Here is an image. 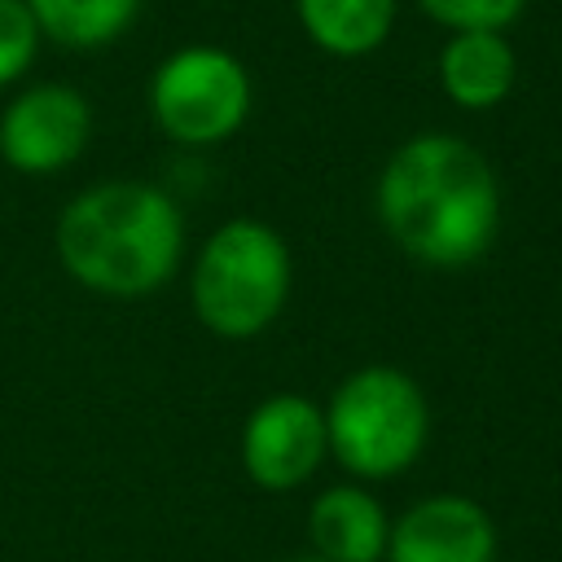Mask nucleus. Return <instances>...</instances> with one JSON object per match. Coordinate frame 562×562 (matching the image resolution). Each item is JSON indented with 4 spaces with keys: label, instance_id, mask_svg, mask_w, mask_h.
<instances>
[{
    "label": "nucleus",
    "instance_id": "1",
    "mask_svg": "<svg viewBox=\"0 0 562 562\" xmlns=\"http://www.w3.org/2000/svg\"><path fill=\"white\" fill-rule=\"evenodd\" d=\"M386 237L426 268H465L501 228V184L483 149L452 132H417L391 149L373 189Z\"/></svg>",
    "mask_w": 562,
    "mask_h": 562
},
{
    "label": "nucleus",
    "instance_id": "2",
    "mask_svg": "<svg viewBox=\"0 0 562 562\" xmlns=\"http://www.w3.org/2000/svg\"><path fill=\"white\" fill-rule=\"evenodd\" d=\"M53 250L83 290L145 299L162 290L184 259V215L158 184L105 180L61 206Z\"/></svg>",
    "mask_w": 562,
    "mask_h": 562
},
{
    "label": "nucleus",
    "instance_id": "3",
    "mask_svg": "<svg viewBox=\"0 0 562 562\" xmlns=\"http://www.w3.org/2000/svg\"><path fill=\"white\" fill-rule=\"evenodd\" d=\"M325 408L329 457L356 483H386L417 465L430 439V404L413 373L395 364L351 369Z\"/></svg>",
    "mask_w": 562,
    "mask_h": 562
},
{
    "label": "nucleus",
    "instance_id": "4",
    "mask_svg": "<svg viewBox=\"0 0 562 562\" xmlns=\"http://www.w3.org/2000/svg\"><path fill=\"white\" fill-rule=\"evenodd\" d=\"M294 281V259L285 237L250 215L224 220L198 250L193 259V281H189V303L193 316L228 342L263 334Z\"/></svg>",
    "mask_w": 562,
    "mask_h": 562
},
{
    "label": "nucleus",
    "instance_id": "5",
    "mask_svg": "<svg viewBox=\"0 0 562 562\" xmlns=\"http://www.w3.org/2000/svg\"><path fill=\"white\" fill-rule=\"evenodd\" d=\"M250 70L220 44H184L149 75V114L180 145H220L250 114Z\"/></svg>",
    "mask_w": 562,
    "mask_h": 562
},
{
    "label": "nucleus",
    "instance_id": "6",
    "mask_svg": "<svg viewBox=\"0 0 562 562\" xmlns=\"http://www.w3.org/2000/svg\"><path fill=\"white\" fill-rule=\"evenodd\" d=\"M237 452H241V470L255 487L294 492L329 457L325 408L299 391H277L246 413Z\"/></svg>",
    "mask_w": 562,
    "mask_h": 562
},
{
    "label": "nucleus",
    "instance_id": "7",
    "mask_svg": "<svg viewBox=\"0 0 562 562\" xmlns=\"http://www.w3.org/2000/svg\"><path fill=\"white\" fill-rule=\"evenodd\" d=\"M92 140V105L70 83H31L0 110V158L22 176L70 167Z\"/></svg>",
    "mask_w": 562,
    "mask_h": 562
},
{
    "label": "nucleus",
    "instance_id": "8",
    "mask_svg": "<svg viewBox=\"0 0 562 562\" xmlns=\"http://www.w3.org/2000/svg\"><path fill=\"white\" fill-rule=\"evenodd\" d=\"M496 522L474 496L435 492L391 518L382 562H496Z\"/></svg>",
    "mask_w": 562,
    "mask_h": 562
},
{
    "label": "nucleus",
    "instance_id": "9",
    "mask_svg": "<svg viewBox=\"0 0 562 562\" xmlns=\"http://www.w3.org/2000/svg\"><path fill=\"white\" fill-rule=\"evenodd\" d=\"M307 540L325 562H382L391 540V514L369 483H334L307 505Z\"/></svg>",
    "mask_w": 562,
    "mask_h": 562
},
{
    "label": "nucleus",
    "instance_id": "10",
    "mask_svg": "<svg viewBox=\"0 0 562 562\" xmlns=\"http://www.w3.org/2000/svg\"><path fill=\"white\" fill-rule=\"evenodd\" d=\"M518 79L514 44L501 31H452L439 48V88L461 110H492Z\"/></svg>",
    "mask_w": 562,
    "mask_h": 562
},
{
    "label": "nucleus",
    "instance_id": "11",
    "mask_svg": "<svg viewBox=\"0 0 562 562\" xmlns=\"http://www.w3.org/2000/svg\"><path fill=\"white\" fill-rule=\"evenodd\" d=\"M307 40L334 57H364L386 44L400 0H294Z\"/></svg>",
    "mask_w": 562,
    "mask_h": 562
},
{
    "label": "nucleus",
    "instance_id": "12",
    "mask_svg": "<svg viewBox=\"0 0 562 562\" xmlns=\"http://www.w3.org/2000/svg\"><path fill=\"white\" fill-rule=\"evenodd\" d=\"M40 35L66 48H105L140 13V0H26Z\"/></svg>",
    "mask_w": 562,
    "mask_h": 562
},
{
    "label": "nucleus",
    "instance_id": "13",
    "mask_svg": "<svg viewBox=\"0 0 562 562\" xmlns=\"http://www.w3.org/2000/svg\"><path fill=\"white\" fill-rule=\"evenodd\" d=\"M40 22L26 0H0V88L18 83L40 53Z\"/></svg>",
    "mask_w": 562,
    "mask_h": 562
},
{
    "label": "nucleus",
    "instance_id": "14",
    "mask_svg": "<svg viewBox=\"0 0 562 562\" xmlns=\"http://www.w3.org/2000/svg\"><path fill=\"white\" fill-rule=\"evenodd\" d=\"M413 4L448 31H505L527 9V0H413Z\"/></svg>",
    "mask_w": 562,
    "mask_h": 562
},
{
    "label": "nucleus",
    "instance_id": "15",
    "mask_svg": "<svg viewBox=\"0 0 562 562\" xmlns=\"http://www.w3.org/2000/svg\"><path fill=\"white\" fill-rule=\"evenodd\" d=\"M290 562H325V558H316V553H303V558H290Z\"/></svg>",
    "mask_w": 562,
    "mask_h": 562
}]
</instances>
